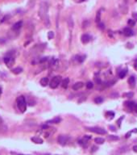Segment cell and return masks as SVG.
<instances>
[{"label":"cell","instance_id":"obj_21","mask_svg":"<svg viewBox=\"0 0 137 155\" xmlns=\"http://www.w3.org/2000/svg\"><path fill=\"white\" fill-rule=\"evenodd\" d=\"M127 69L121 70V71L119 72V78H123L126 75H127Z\"/></svg>","mask_w":137,"mask_h":155},{"label":"cell","instance_id":"obj_45","mask_svg":"<svg viewBox=\"0 0 137 155\" xmlns=\"http://www.w3.org/2000/svg\"><path fill=\"white\" fill-rule=\"evenodd\" d=\"M135 1H136V2H137V0H135Z\"/></svg>","mask_w":137,"mask_h":155},{"label":"cell","instance_id":"obj_30","mask_svg":"<svg viewBox=\"0 0 137 155\" xmlns=\"http://www.w3.org/2000/svg\"><path fill=\"white\" fill-rule=\"evenodd\" d=\"M53 37H54V32H52V31L48 32V39L52 40Z\"/></svg>","mask_w":137,"mask_h":155},{"label":"cell","instance_id":"obj_46","mask_svg":"<svg viewBox=\"0 0 137 155\" xmlns=\"http://www.w3.org/2000/svg\"><path fill=\"white\" fill-rule=\"evenodd\" d=\"M20 155H23V154H20Z\"/></svg>","mask_w":137,"mask_h":155},{"label":"cell","instance_id":"obj_19","mask_svg":"<svg viewBox=\"0 0 137 155\" xmlns=\"http://www.w3.org/2000/svg\"><path fill=\"white\" fill-rule=\"evenodd\" d=\"M23 71V69L20 67H17V68H15V69L12 70V72L14 73L15 74H21Z\"/></svg>","mask_w":137,"mask_h":155},{"label":"cell","instance_id":"obj_12","mask_svg":"<svg viewBox=\"0 0 137 155\" xmlns=\"http://www.w3.org/2000/svg\"><path fill=\"white\" fill-rule=\"evenodd\" d=\"M119 8H120L121 12L123 13V14H127V5L125 2H123V3L120 5Z\"/></svg>","mask_w":137,"mask_h":155},{"label":"cell","instance_id":"obj_6","mask_svg":"<svg viewBox=\"0 0 137 155\" xmlns=\"http://www.w3.org/2000/svg\"><path fill=\"white\" fill-rule=\"evenodd\" d=\"M87 129L89 131L97 133V134H100V135H103V134H106V130L101 129V128H87Z\"/></svg>","mask_w":137,"mask_h":155},{"label":"cell","instance_id":"obj_35","mask_svg":"<svg viewBox=\"0 0 137 155\" xmlns=\"http://www.w3.org/2000/svg\"><path fill=\"white\" fill-rule=\"evenodd\" d=\"M132 17L135 19L136 20H137V13L136 12H133L132 13Z\"/></svg>","mask_w":137,"mask_h":155},{"label":"cell","instance_id":"obj_13","mask_svg":"<svg viewBox=\"0 0 137 155\" xmlns=\"http://www.w3.org/2000/svg\"><path fill=\"white\" fill-rule=\"evenodd\" d=\"M48 84H49V80H48V78L44 77L41 78V80H40V85L42 86H47Z\"/></svg>","mask_w":137,"mask_h":155},{"label":"cell","instance_id":"obj_26","mask_svg":"<svg viewBox=\"0 0 137 155\" xmlns=\"http://www.w3.org/2000/svg\"><path fill=\"white\" fill-rule=\"evenodd\" d=\"M127 24L130 27H134L136 24V21L134 20H131V19H129L128 21H127Z\"/></svg>","mask_w":137,"mask_h":155},{"label":"cell","instance_id":"obj_33","mask_svg":"<svg viewBox=\"0 0 137 155\" xmlns=\"http://www.w3.org/2000/svg\"><path fill=\"white\" fill-rule=\"evenodd\" d=\"M98 27L100 29H103L104 28H105V26H104V24H103V23H98Z\"/></svg>","mask_w":137,"mask_h":155},{"label":"cell","instance_id":"obj_43","mask_svg":"<svg viewBox=\"0 0 137 155\" xmlns=\"http://www.w3.org/2000/svg\"><path fill=\"white\" fill-rule=\"evenodd\" d=\"M2 122H3V121H2V119L1 116H0V124H2Z\"/></svg>","mask_w":137,"mask_h":155},{"label":"cell","instance_id":"obj_41","mask_svg":"<svg viewBox=\"0 0 137 155\" xmlns=\"http://www.w3.org/2000/svg\"><path fill=\"white\" fill-rule=\"evenodd\" d=\"M132 132H134V133H137V129H134L132 130Z\"/></svg>","mask_w":137,"mask_h":155},{"label":"cell","instance_id":"obj_25","mask_svg":"<svg viewBox=\"0 0 137 155\" xmlns=\"http://www.w3.org/2000/svg\"><path fill=\"white\" fill-rule=\"evenodd\" d=\"M68 25H69V28H70V29L74 28V20H73V19L71 17L68 20Z\"/></svg>","mask_w":137,"mask_h":155},{"label":"cell","instance_id":"obj_14","mask_svg":"<svg viewBox=\"0 0 137 155\" xmlns=\"http://www.w3.org/2000/svg\"><path fill=\"white\" fill-rule=\"evenodd\" d=\"M61 121V119L60 117H56L53 119H50V120H48L46 122V124H59Z\"/></svg>","mask_w":137,"mask_h":155},{"label":"cell","instance_id":"obj_2","mask_svg":"<svg viewBox=\"0 0 137 155\" xmlns=\"http://www.w3.org/2000/svg\"><path fill=\"white\" fill-rule=\"evenodd\" d=\"M17 105H18L19 109L20 110L21 112H25L27 110V102H26L25 97L23 95L18 97Z\"/></svg>","mask_w":137,"mask_h":155},{"label":"cell","instance_id":"obj_28","mask_svg":"<svg viewBox=\"0 0 137 155\" xmlns=\"http://www.w3.org/2000/svg\"><path fill=\"white\" fill-rule=\"evenodd\" d=\"M103 102V99L102 97H96L95 99V103H102Z\"/></svg>","mask_w":137,"mask_h":155},{"label":"cell","instance_id":"obj_18","mask_svg":"<svg viewBox=\"0 0 137 155\" xmlns=\"http://www.w3.org/2000/svg\"><path fill=\"white\" fill-rule=\"evenodd\" d=\"M115 116V113L113 111H107L106 113V117L108 119H112Z\"/></svg>","mask_w":137,"mask_h":155},{"label":"cell","instance_id":"obj_22","mask_svg":"<svg viewBox=\"0 0 137 155\" xmlns=\"http://www.w3.org/2000/svg\"><path fill=\"white\" fill-rule=\"evenodd\" d=\"M107 140H109V141H117V140H119V137L115 136V135H110V136L107 137Z\"/></svg>","mask_w":137,"mask_h":155},{"label":"cell","instance_id":"obj_32","mask_svg":"<svg viewBox=\"0 0 137 155\" xmlns=\"http://www.w3.org/2000/svg\"><path fill=\"white\" fill-rule=\"evenodd\" d=\"M95 83H98V85H100V84L102 83L101 79H100L99 78H95Z\"/></svg>","mask_w":137,"mask_h":155},{"label":"cell","instance_id":"obj_9","mask_svg":"<svg viewBox=\"0 0 137 155\" xmlns=\"http://www.w3.org/2000/svg\"><path fill=\"white\" fill-rule=\"evenodd\" d=\"M83 86H84V83H82V82H77V83L74 84L73 89H74V91H78L79 89L82 88Z\"/></svg>","mask_w":137,"mask_h":155},{"label":"cell","instance_id":"obj_10","mask_svg":"<svg viewBox=\"0 0 137 155\" xmlns=\"http://www.w3.org/2000/svg\"><path fill=\"white\" fill-rule=\"evenodd\" d=\"M128 83H129V86H130L131 89H133L134 87H135V86H136V78H135L134 76H131V77L129 78Z\"/></svg>","mask_w":137,"mask_h":155},{"label":"cell","instance_id":"obj_39","mask_svg":"<svg viewBox=\"0 0 137 155\" xmlns=\"http://www.w3.org/2000/svg\"><path fill=\"white\" fill-rule=\"evenodd\" d=\"M74 1L77 2H85V0H74Z\"/></svg>","mask_w":137,"mask_h":155},{"label":"cell","instance_id":"obj_31","mask_svg":"<svg viewBox=\"0 0 137 155\" xmlns=\"http://www.w3.org/2000/svg\"><path fill=\"white\" fill-rule=\"evenodd\" d=\"M123 119H124V116H122L119 119H117V124H118V126H119V127H121V123H122V120Z\"/></svg>","mask_w":137,"mask_h":155},{"label":"cell","instance_id":"obj_37","mask_svg":"<svg viewBox=\"0 0 137 155\" xmlns=\"http://www.w3.org/2000/svg\"><path fill=\"white\" fill-rule=\"evenodd\" d=\"M132 149H133V151H134V152H136V153H137V145H134V146H133V148H132Z\"/></svg>","mask_w":137,"mask_h":155},{"label":"cell","instance_id":"obj_36","mask_svg":"<svg viewBox=\"0 0 137 155\" xmlns=\"http://www.w3.org/2000/svg\"><path fill=\"white\" fill-rule=\"evenodd\" d=\"M109 128H110V129H111V131H113V132H115V126H113V125H110V126H109Z\"/></svg>","mask_w":137,"mask_h":155},{"label":"cell","instance_id":"obj_20","mask_svg":"<svg viewBox=\"0 0 137 155\" xmlns=\"http://www.w3.org/2000/svg\"><path fill=\"white\" fill-rule=\"evenodd\" d=\"M95 143L98 144V145H102V144H103L105 142V140L102 137H96L95 139Z\"/></svg>","mask_w":137,"mask_h":155},{"label":"cell","instance_id":"obj_23","mask_svg":"<svg viewBox=\"0 0 137 155\" xmlns=\"http://www.w3.org/2000/svg\"><path fill=\"white\" fill-rule=\"evenodd\" d=\"M101 11H98V12H97V15H96V19H95V21L97 23H100V20H101Z\"/></svg>","mask_w":137,"mask_h":155},{"label":"cell","instance_id":"obj_44","mask_svg":"<svg viewBox=\"0 0 137 155\" xmlns=\"http://www.w3.org/2000/svg\"><path fill=\"white\" fill-rule=\"evenodd\" d=\"M2 87H1V86H0V95H1V94H2Z\"/></svg>","mask_w":137,"mask_h":155},{"label":"cell","instance_id":"obj_11","mask_svg":"<svg viewBox=\"0 0 137 155\" xmlns=\"http://www.w3.org/2000/svg\"><path fill=\"white\" fill-rule=\"evenodd\" d=\"M22 26H23V22H22V21H19V22L15 23L14 25H13L12 30H13V31L17 32V31H19V30L21 28V27H22Z\"/></svg>","mask_w":137,"mask_h":155},{"label":"cell","instance_id":"obj_27","mask_svg":"<svg viewBox=\"0 0 137 155\" xmlns=\"http://www.w3.org/2000/svg\"><path fill=\"white\" fill-rule=\"evenodd\" d=\"M76 59L77 60V61H78L79 62H83V61H85V56H84V55H83V56H77L76 57Z\"/></svg>","mask_w":137,"mask_h":155},{"label":"cell","instance_id":"obj_17","mask_svg":"<svg viewBox=\"0 0 137 155\" xmlns=\"http://www.w3.org/2000/svg\"><path fill=\"white\" fill-rule=\"evenodd\" d=\"M125 106H127L129 109H134L136 104H135V103H133V102H126Z\"/></svg>","mask_w":137,"mask_h":155},{"label":"cell","instance_id":"obj_16","mask_svg":"<svg viewBox=\"0 0 137 155\" xmlns=\"http://www.w3.org/2000/svg\"><path fill=\"white\" fill-rule=\"evenodd\" d=\"M31 140H32V141H33V142L36 143V144H43V142H44L41 138H40L38 137H32Z\"/></svg>","mask_w":137,"mask_h":155},{"label":"cell","instance_id":"obj_7","mask_svg":"<svg viewBox=\"0 0 137 155\" xmlns=\"http://www.w3.org/2000/svg\"><path fill=\"white\" fill-rule=\"evenodd\" d=\"M91 40V37L90 35L88 34H83L82 37H81V40L83 44H87V43L90 42V40Z\"/></svg>","mask_w":137,"mask_h":155},{"label":"cell","instance_id":"obj_38","mask_svg":"<svg viewBox=\"0 0 137 155\" xmlns=\"http://www.w3.org/2000/svg\"><path fill=\"white\" fill-rule=\"evenodd\" d=\"M97 149H98V148H97L96 146H93V149L91 150V152H95V151L97 150Z\"/></svg>","mask_w":137,"mask_h":155},{"label":"cell","instance_id":"obj_15","mask_svg":"<svg viewBox=\"0 0 137 155\" xmlns=\"http://www.w3.org/2000/svg\"><path fill=\"white\" fill-rule=\"evenodd\" d=\"M69 83V78H65L64 80H62V82H61V86H62V87L64 89H67V88H68Z\"/></svg>","mask_w":137,"mask_h":155},{"label":"cell","instance_id":"obj_1","mask_svg":"<svg viewBox=\"0 0 137 155\" xmlns=\"http://www.w3.org/2000/svg\"><path fill=\"white\" fill-rule=\"evenodd\" d=\"M48 5L47 2H43L41 5L40 7L39 10V15L40 16V18L44 20V22L45 24V25L47 27H49L50 22H49V17H48Z\"/></svg>","mask_w":137,"mask_h":155},{"label":"cell","instance_id":"obj_5","mask_svg":"<svg viewBox=\"0 0 137 155\" xmlns=\"http://www.w3.org/2000/svg\"><path fill=\"white\" fill-rule=\"evenodd\" d=\"M68 140H69V137L66 135H60L57 138L58 143L62 146L66 145L67 142H68Z\"/></svg>","mask_w":137,"mask_h":155},{"label":"cell","instance_id":"obj_34","mask_svg":"<svg viewBox=\"0 0 137 155\" xmlns=\"http://www.w3.org/2000/svg\"><path fill=\"white\" fill-rule=\"evenodd\" d=\"M132 133V131H131V132H127V134H126V138H129L131 137V134Z\"/></svg>","mask_w":137,"mask_h":155},{"label":"cell","instance_id":"obj_24","mask_svg":"<svg viewBox=\"0 0 137 155\" xmlns=\"http://www.w3.org/2000/svg\"><path fill=\"white\" fill-rule=\"evenodd\" d=\"M133 96H134L133 92H127V93H124L123 95V97H125V98H131Z\"/></svg>","mask_w":137,"mask_h":155},{"label":"cell","instance_id":"obj_4","mask_svg":"<svg viewBox=\"0 0 137 155\" xmlns=\"http://www.w3.org/2000/svg\"><path fill=\"white\" fill-rule=\"evenodd\" d=\"M3 61L5 62V64L7 65V66L8 68H11L15 64V58H14V57L11 55H9V56L7 55L6 57H4Z\"/></svg>","mask_w":137,"mask_h":155},{"label":"cell","instance_id":"obj_8","mask_svg":"<svg viewBox=\"0 0 137 155\" xmlns=\"http://www.w3.org/2000/svg\"><path fill=\"white\" fill-rule=\"evenodd\" d=\"M123 34H124V36L129 37V36H133L134 32L130 28H125L124 29H123Z\"/></svg>","mask_w":137,"mask_h":155},{"label":"cell","instance_id":"obj_42","mask_svg":"<svg viewBox=\"0 0 137 155\" xmlns=\"http://www.w3.org/2000/svg\"><path fill=\"white\" fill-rule=\"evenodd\" d=\"M134 110H135V111H136V112H137V104H136L135 107H134Z\"/></svg>","mask_w":137,"mask_h":155},{"label":"cell","instance_id":"obj_3","mask_svg":"<svg viewBox=\"0 0 137 155\" xmlns=\"http://www.w3.org/2000/svg\"><path fill=\"white\" fill-rule=\"evenodd\" d=\"M61 82H62L61 76H55L52 78V80L49 83L50 87L52 89H56L59 86V84H61Z\"/></svg>","mask_w":137,"mask_h":155},{"label":"cell","instance_id":"obj_40","mask_svg":"<svg viewBox=\"0 0 137 155\" xmlns=\"http://www.w3.org/2000/svg\"><path fill=\"white\" fill-rule=\"evenodd\" d=\"M135 69L137 70V59L136 60V61H135Z\"/></svg>","mask_w":137,"mask_h":155},{"label":"cell","instance_id":"obj_29","mask_svg":"<svg viewBox=\"0 0 137 155\" xmlns=\"http://www.w3.org/2000/svg\"><path fill=\"white\" fill-rule=\"evenodd\" d=\"M85 86H86L87 89H92L94 87V84L92 82H88V83L85 84Z\"/></svg>","mask_w":137,"mask_h":155}]
</instances>
